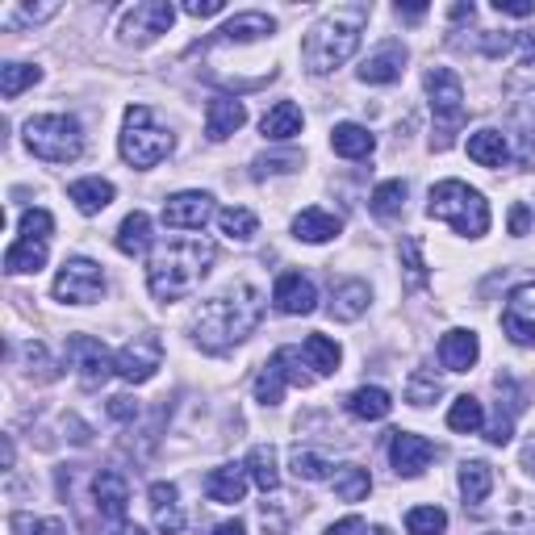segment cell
<instances>
[{"mask_svg":"<svg viewBox=\"0 0 535 535\" xmlns=\"http://www.w3.org/2000/svg\"><path fill=\"white\" fill-rule=\"evenodd\" d=\"M389 460H393V473L398 477H418L435 460V444L414 431H393L389 439Z\"/></svg>","mask_w":535,"mask_h":535,"instance_id":"4fadbf2b","label":"cell"},{"mask_svg":"<svg viewBox=\"0 0 535 535\" xmlns=\"http://www.w3.org/2000/svg\"><path fill=\"white\" fill-rule=\"evenodd\" d=\"M109 414L118 418V423H134V418H138V402L126 398V393H122V398H109Z\"/></svg>","mask_w":535,"mask_h":535,"instance_id":"f907efd6","label":"cell"},{"mask_svg":"<svg viewBox=\"0 0 535 535\" xmlns=\"http://www.w3.org/2000/svg\"><path fill=\"white\" fill-rule=\"evenodd\" d=\"M21 356H26V372L38 381H55L59 368H51V356H46V343H26L21 347Z\"/></svg>","mask_w":535,"mask_h":535,"instance_id":"f6af8a7d","label":"cell"},{"mask_svg":"<svg viewBox=\"0 0 535 535\" xmlns=\"http://www.w3.org/2000/svg\"><path fill=\"white\" fill-rule=\"evenodd\" d=\"M527 226H531V209L515 205V209H510V235H527Z\"/></svg>","mask_w":535,"mask_h":535,"instance_id":"11a10c76","label":"cell"},{"mask_svg":"<svg viewBox=\"0 0 535 535\" xmlns=\"http://www.w3.org/2000/svg\"><path fill=\"white\" fill-rule=\"evenodd\" d=\"M502 331L510 335V343H519V347L535 343V285L510 289L506 306H502Z\"/></svg>","mask_w":535,"mask_h":535,"instance_id":"7c38bea8","label":"cell"},{"mask_svg":"<svg viewBox=\"0 0 535 535\" xmlns=\"http://www.w3.org/2000/svg\"><path fill=\"white\" fill-rule=\"evenodd\" d=\"M118 251L122 255H147V247H151V218L143 214V209H134V214L118 226Z\"/></svg>","mask_w":535,"mask_h":535,"instance_id":"1f68e13d","label":"cell"},{"mask_svg":"<svg viewBox=\"0 0 535 535\" xmlns=\"http://www.w3.org/2000/svg\"><path fill=\"white\" fill-rule=\"evenodd\" d=\"M301 168V155H264V159H255V176H276V172H293Z\"/></svg>","mask_w":535,"mask_h":535,"instance_id":"c3c4849f","label":"cell"},{"mask_svg":"<svg viewBox=\"0 0 535 535\" xmlns=\"http://www.w3.org/2000/svg\"><path fill=\"white\" fill-rule=\"evenodd\" d=\"M448 427H452L456 435H477V431L485 427V406L464 393V398H456L452 410H448Z\"/></svg>","mask_w":535,"mask_h":535,"instance_id":"8d00e7d4","label":"cell"},{"mask_svg":"<svg viewBox=\"0 0 535 535\" xmlns=\"http://www.w3.org/2000/svg\"><path fill=\"white\" fill-rule=\"evenodd\" d=\"M523 469L535 477V435L527 439V444H523Z\"/></svg>","mask_w":535,"mask_h":535,"instance_id":"6f0895ef","label":"cell"},{"mask_svg":"<svg viewBox=\"0 0 535 535\" xmlns=\"http://www.w3.org/2000/svg\"><path fill=\"white\" fill-rule=\"evenodd\" d=\"M406 531L410 535H444L448 531V515L439 506H414L406 515Z\"/></svg>","mask_w":535,"mask_h":535,"instance_id":"60d3db41","label":"cell"},{"mask_svg":"<svg viewBox=\"0 0 535 535\" xmlns=\"http://www.w3.org/2000/svg\"><path fill=\"white\" fill-rule=\"evenodd\" d=\"M214 535H247V527H243V523L235 519V523H222V527H218Z\"/></svg>","mask_w":535,"mask_h":535,"instance_id":"680465c9","label":"cell"},{"mask_svg":"<svg viewBox=\"0 0 535 535\" xmlns=\"http://www.w3.org/2000/svg\"><path fill=\"white\" fill-rule=\"evenodd\" d=\"M327 535H364V519H356V515H347V519L331 523V527H327Z\"/></svg>","mask_w":535,"mask_h":535,"instance_id":"db71d44e","label":"cell"},{"mask_svg":"<svg viewBox=\"0 0 535 535\" xmlns=\"http://www.w3.org/2000/svg\"><path fill=\"white\" fill-rule=\"evenodd\" d=\"M402 260H406V276H410V289H423V285H427L423 243H418V239H406V243H402Z\"/></svg>","mask_w":535,"mask_h":535,"instance_id":"7dc6e473","label":"cell"},{"mask_svg":"<svg viewBox=\"0 0 535 535\" xmlns=\"http://www.w3.org/2000/svg\"><path fill=\"white\" fill-rule=\"evenodd\" d=\"M59 13V5H21V9H13V26H21V21H46V17H55Z\"/></svg>","mask_w":535,"mask_h":535,"instance_id":"681fc988","label":"cell"},{"mask_svg":"<svg viewBox=\"0 0 535 535\" xmlns=\"http://www.w3.org/2000/svg\"><path fill=\"white\" fill-rule=\"evenodd\" d=\"M331 147L343 159H368L372 151H377V138H372L364 126H356V122H339L331 130Z\"/></svg>","mask_w":535,"mask_h":535,"instance_id":"4316f807","label":"cell"},{"mask_svg":"<svg viewBox=\"0 0 535 535\" xmlns=\"http://www.w3.org/2000/svg\"><path fill=\"white\" fill-rule=\"evenodd\" d=\"M427 218L448 222L464 239H481L485 230H490V205L464 180H439L427 201Z\"/></svg>","mask_w":535,"mask_h":535,"instance_id":"277c9868","label":"cell"},{"mask_svg":"<svg viewBox=\"0 0 535 535\" xmlns=\"http://www.w3.org/2000/svg\"><path fill=\"white\" fill-rule=\"evenodd\" d=\"M172 147H176L172 130L159 122L147 105H130L126 109L118 151H122V159H126L130 168H155V164H164V159L172 155Z\"/></svg>","mask_w":535,"mask_h":535,"instance_id":"5b68a950","label":"cell"},{"mask_svg":"<svg viewBox=\"0 0 535 535\" xmlns=\"http://www.w3.org/2000/svg\"><path fill=\"white\" fill-rule=\"evenodd\" d=\"M42 80V67H34V63H5L0 67V97L5 101H13V97H21L30 84H38Z\"/></svg>","mask_w":535,"mask_h":535,"instance_id":"f35d334b","label":"cell"},{"mask_svg":"<svg viewBox=\"0 0 535 535\" xmlns=\"http://www.w3.org/2000/svg\"><path fill=\"white\" fill-rule=\"evenodd\" d=\"M247 122V109L239 97H214L205 109V134H209V143H226L235 130H243Z\"/></svg>","mask_w":535,"mask_h":535,"instance_id":"d6986e66","label":"cell"},{"mask_svg":"<svg viewBox=\"0 0 535 535\" xmlns=\"http://www.w3.org/2000/svg\"><path fill=\"white\" fill-rule=\"evenodd\" d=\"M389 410H393V398L381 385H360L347 398V414L360 418V423H381V418H389Z\"/></svg>","mask_w":535,"mask_h":535,"instance_id":"d4e9b609","label":"cell"},{"mask_svg":"<svg viewBox=\"0 0 535 535\" xmlns=\"http://www.w3.org/2000/svg\"><path fill=\"white\" fill-rule=\"evenodd\" d=\"M301 105H293V101H276L268 113H264V122H260V130H264V138H272V143H285V138H293V134H301Z\"/></svg>","mask_w":535,"mask_h":535,"instance_id":"484cf974","label":"cell"},{"mask_svg":"<svg viewBox=\"0 0 535 535\" xmlns=\"http://www.w3.org/2000/svg\"><path fill=\"white\" fill-rule=\"evenodd\" d=\"M494 9L506 17H531L535 13V0H494Z\"/></svg>","mask_w":535,"mask_h":535,"instance_id":"816d5d0a","label":"cell"},{"mask_svg":"<svg viewBox=\"0 0 535 535\" xmlns=\"http://www.w3.org/2000/svg\"><path fill=\"white\" fill-rule=\"evenodd\" d=\"M67 197L76 201V209L80 214H101V209L113 201V184L109 180H101V176H84V180H76L72 189H67Z\"/></svg>","mask_w":535,"mask_h":535,"instance_id":"f1b7e54d","label":"cell"},{"mask_svg":"<svg viewBox=\"0 0 535 535\" xmlns=\"http://www.w3.org/2000/svg\"><path fill=\"white\" fill-rule=\"evenodd\" d=\"M406 67V46L402 42H381L364 63H360V80L364 84H393Z\"/></svg>","mask_w":535,"mask_h":535,"instance_id":"ac0fdd59","label":"cell"},{"mask_svg":"<svg viewBox=\"0 0 535 535\" xmlns=\"http://www.w3.org/2000/svg\"><path fill=\"white\" fill-rule=\"evenodd\" d=\"M101 293H105V272L84 255H72L55 276V301H63V306H92Z\"/></svg>","mask_w":535,"mask_h":535,"instance_id":"9c48e42d","label":"cell"},{"mask_svg":"<svg viewBox=\"0 0 535 535\" xmlns=\"http://www.w3.org/2000/svg\"><path fill=\"white\" fill-rule=\"evenodd\" d=\"M285 385H289V381H285V372L268 360V364H264V372L255 377V402L276 406V402H281V393H285Z\"/></svg>","mask_w":535,"mask_h":535,"instance_id":"b9f144b4","label":"cell"},{"mask_svg":"<svg viewBox=\"0 0 535 535\" xmlns=\"http://www.w3.org/2000/svg\"><path fill=\"white\" fill-rule=\"evenodd\" d=\"M301 356H306V364L314 368V377H331V372L339 368V343L327 339V335H306Z\"/></svg>","mask_w":535,"mask_h":535,"instance_id":"d6a6232c","label":"cell"},{"mask_svg":"<svg viewBox=\"0 0 535 535\" xmlns=\"http://www.w3.org/2000/svg\"><path fill=\"white\" fill-rule=\"evenodd\" d=\"M51 230H55V218L46 214V209H26V214H21V239L26 243H46Z\"/></svg>","mask_w":535,"mask_h":535,"instance_id":"ee69618b","label":"cell"},{"mask_svg":"<svg viewBox=\"0 0 535 535\" xmlns=\"http://www.w3.org/2000/svg\"><path fill=\"white\" fill-rule=\"evenodd\" d=\"M469 159L481 168H502L510 159V147L498 130H477V134H469Z\"/></svg>","mask_w":535,"mask_h":535,"instance_id":"4dcf8cb0","label":"cell"},{"mask_svg":"<svg viewBox=\"0 0 535 535\" xmlns=\"http://www.w3.org/2000/svg\"><path fill=\"white\" fill-rule=\"evenodd\" d=\"M398 17L402 21H423L427 17V5H398Z\"/></svg>","mask_w":535,"mask_h":535,"instance_id":"9f6ffc18","label":"cell"},{"mask_svg":"<svg viewBox=\"0 0 535 535\" xmlns=\"http://www.w3.org/2000/svg\"><path fill=\"white\" fill-rule=\"evenodd\" d=\"M218 260V247L193 235V239H172L164 243L151 264H147V289L159 297V301H180V297H193L197 285L209 276V268H214Z\"/></svg>","mask_w":535,"mask_h":535,"instance_id":"7a4b0ae2","label":"cell"},{"mask_svg":"<svg viewBox=\"0 0 535 535\" xmlns=\"http://www.w3.org/2000/svg\"><path fill=\"white\" fill-rule=\"evenodd\" d=\"M406 180H381L377 189H372V197H368V209L377 218H398L402 209H406Z\"/></svg>","mask_w":535,"mask_h":535,"instance_id":"e575fe53","label":"cell"},{"mask_svg":"<svg viewBox=\"0 0 535 535\" xmlns=\"http://www.w3.org/2000/svg\"><path fill=\"white\" fill-rule=\"evenodd\" d=\"M205 494H209V502H222V506L243 502V494H247V464H222V469H214L205 477Z\"/></svg>","mask_w":535,"mask_h":535,"instance_id":"ffe728a7","label":"cell"},{"mask_svg":"<svg viewBox=\"0 0 535 535\" xmlns=\"http://www.w3.org/2000/svg\"><path fill=\"white\" fill-rule=\"evenodd\" d=\"M481 356V343L473 331H448L444 339H439V360H444V368L452 372H469Z\"/></svg>","mask_w":535,"mask_h":535,"instance_id":"7402d4cb","label":"cell"},{"mask_svg":"<svg viewBox=\"0 0 535 535\" xmlns=\"http://www.w3.org/2000/svg\"><path fill=\"white\" fill-rule=\"evenodd\" d=\"M172 21H176V9L168 5V0H143V5H134V9L122 13L118 38L130 42V46H147L159 34H168Z\"/></svg>","mask_w":535,"mask_h":535,"instance_id":"30bf717a","label":"cell"},{"mask_svg":"<svg viewBox=\"0 0 535 535\" xmlns=\"http://www.w3.org/2000/svg\"><path fill=\"white\" fill-rule=\"evenodd\" d=\"M272 301H276V310H281V314L301 318V314H314L318 293H314V281H310V276L285 272L281 281H276V289H272Z\"/></svg>","mask_w":535,"mask_h":535,"instance_id":"9a60e30c","label":"cell"},{"mask_svg":"<svg viewBox=\"0 0 535 535\" xmlns=\"http://www.w3.org/2000/svg\"><path fill=\"white\" fill-rule=\"evenodd\" d=\"M63 364L67 368H76V377L84 389H101L113 372H118V360H113L105 352V343L101 339H92V335H72L63 347Z\"/></svg>","mask_w":535,"mask_h":535,"instance_id":"ba28073f","label":"cell"},{"mask_svg":"<svg viewBox=\"0 0 535 535\" xmlns=\"http://www.w3.org/2000/svg\"><path fill=\"white\" fill-rule=\"evenodd\" d=\"M260 318H264V293L251 289V285H235V289L218 293L214 301H205L193 314L189 331H193V343L201 352L222 356L260 327Z\"/></svg>","mask_w":535,"mask_h":535,"instance_id":"6da1fadb","label":"cell"},{"mask_svg":"<svg viewBox=\"0 0 535 535\" xmlns=\"http://www.w3.org/2000/svg\"><path fill=\"white\" fill-rule=\"evenodd\" d=\"M293 477L297 481H327L331 477V464L322 460L318 452H310V448H297L293 452Z\"/></svg>","mask_w":535,"mask_h":535,"instance_id":"7bdbcfd3","label":"cell"},{"mask_svg":"<svg viewBox=\"0 0 535 535\" xmlns=\"http://www.w3.org/2000/svg\"><path fill=\"white\" fill-rule=\"evenodd\" d=\"M92 498H97V510L105 519H122L130 506V481L118 469H101L92 477Z\"/></svg>","mask_w":535,"mask_h":535,"instance_id":"e0dca14e","label":"cell"},{"mask_svg":"<svg viewBox=\"0 0 535 535\" xmlns=\"http://www.w3.org/2000/svg\"><path fill=\"white\" fill-rule=\"evenodd\" d=\"M209 218H214V197L209 193H176L164 201V226L172 230H201Z\"/></svg>","mask_w":535,"mask_h":535,"instance_id":"5bb4252c","label":"cell"},{"mask_svg":"<svg viewBox=\"0 0 535 535\" xmlns=\"http://www.w3.org/2000/svg\"><path fill=\"white\" fill-rule=\"evenodd\" d=\"M427 97H431V113H435L431 147L448 151L456 143L460 126H464V88H460V76L448 72V67H431V72H427Z\"/></svg>","mask_w":535,"mask_h":535,"instance_id":"52a82bcc","label":"cell"},{"mask_svg":"<svg viewBox=\"0 0 535 535\" xmlns=\"http://www.w3.org/2000/svg\"><path fill=\"white\" fill-rule=\"evenodd\" d=\"M368 13H372L368 5H339L314 21L306 42H301V63H306L310 76H331L335 67H343L356 55Z\"/></svg>","mask_w":535,"mask_h":535,"instance_id":"3957f363","label":"cell"},{"mask_svg":"<svg viewBox=\"0 0 535 535\" xmlns=\"http://www.w3.org/2000/svg\"><path fill=\"white\" fill-rule=\"evenodd\" d=\"M113 535H147V531L138 523H118V531H113Z\"/></svg>","mask_w":535,"mask_h":535,"instance_id":"94428289","label":"cell"},{"mask_svg":"<svg viewBox=\"0 0 535 535\" xmlns=\"http://www.w3.org/2000/svg\"><path fill=\"white\" fill-rule=\"evenodd\" d=\"M343 230V222L335 218V214H327V209H301V214L293 218V235L301 239V243H331L335 235Z\"/></svg>","mask_w":535,"mask_h":535,"instance_id":"cb8c5ba5","label":"cell"},{"mask_svg":"<svg viewBox=\"0 0 535 535\" xmlns=\"http://www.w3.org/2000/svg\"><path fill=\"white\" fill-rule=\"evenodd\" d=\"M42 264H46V243H26V239H17V243L5 251V272H9V276L38 272Z\"/></svg>","mask_w":535,"mask_h":535,"instance_id":"d590c367","label":"cell"},{"mask_svg":"<svg viewBox=\"0 0 535 535\" xmlns=\"http://www.w3.org/2000/svg\"><path fill=\"white\" fill-rule=\"evenodd\" d=\"M222 9H226V0H189V5H184V13H189V17H214Z\"/></svg>","mask_w":535,"mask_h":535,"instance_id":"f5cc1de1","label":"cell"},{"mask_svg":"<svg viewBox=\"0 0 535 535\" xmlns=\"http://www.w3.org/2000/svg\"><path fill=\"white\" fill-rule=\"evenodd\" d=\"M9 531L13 535H67V527L59 519H34V515H13Z\"/></svg>","mask_w":535,"mask_h":535,"instance_id":"bcb514c9","label":"cell"},{"mask_svg":"<svg viewBox=\"0 0 535 535\" xmlns=\"http://www.w3.org/2000/svg\"><path fill=\"white\" fill-rule=\"evenodd\" d=\"M159 368H164V343L155 335H134L118 352V377L130 385H147Z\"/></svg>","mask_w":535,"mask_h":535,"instance_id":"8fae6325","label":"cell"},{"mask_svg":"<svg viewBox=\"0 0 535 535\" xmlns=\"http://www.w3.org/2000/svg\"><path fill=\"white\" fill-rule=\"evenodd\" d=\"M21 134H26V147L38 159H46V164H76L84 155V130L67 113H38Z\"/></svg>","mask_w":535,"mask_h":535,"instance_id":"8992f818","label":"cell"},{"mask_svg":"<svg viewBox=\"0 0 535 535\" xmlns=\"http://www.w3.org/2000/svg\"><path fill=\"white\" fill-rule=\"evenodd\" d=\"M331 485H335L339 502H364L368 490H372V477H368V469H360V464H343V469H335Z\"/></svg>","mask_w":535,"mask_h":535,"instance_id":"836d02e7","label":"cell"},{"mask_svg":"<svg viewBox=\"0 0 535 535\" xmlns=\"http://www.w3.org/2000/svg\"><path fill=\"white\" fill-rule=\"evenodd\" d=\"M218 226H222L226 239L247 243V239H255V230H260V218H255L251 209H243V205H230V209H218Z\"/></svg>","mask_w":535,"mask_h":535,"instance_id":"74e56055","label":"cell"},{"mask_svg":"<svg viewBox=\"0 0 535 535\" xmlns=\"http://www.w3.org/2000/svg\"><path fill=\"white\" fill-rule=\"evenodd\" d=\"M494 490V469L485 460H464L460 464V494L469 506H481Z\"/></svg>","mask_w":535,"mask_h":535,"instance_id":"f546056e","label":"cell"},{"mask_svg":"<svg viewBox=\"0 0 535 535\" xmlns=\"http://www.w3.org/2000/svg\"><path fill=\"white\" fill-rule=\"evenodd\" d=\"M247 477L260 485L264 494H276L281 490V469H276V448L272 444H255L247 452Z\"/></svg>","mask_w":535,"mask_h":535,"instance_id":"83f0119b","label":"cell"},{"mask_svg":"<svg viewBox=\"0 0 535 535\" xmlns=\"http://www.w3.org/2000/svg\"><path fill=\"white\" fill-rule=\"evenodd\" d=\"M364 535H393L389 527H372V531H364Z\"/></svg>","mask_w":535,"mask_h":535,"instance_id":"6125c7cd","label":"cell"},{"mask_svg":"<svg viewBox=\"0 0 535 535\" xmlns=\"http://www.w3.org/2000/svg\"><path fill=\"white\" fill-rule=\"evenodd\" d=\"M473 13H477L473 5H452V21H464V17H469V21H473Z\"/></svg>","mask_w":535,"mask_h":535,"instance_id":"91938a15","label":"cell"},{"mask_svg":"<svg viewBox=\"0 0 535 535\" xmlns=\"http://www.w3.org/2000/svg\"><path fill=\"white\" fill-rule=\"evenodd\" d=\"M368 301H372V293H368L364 281H339V285L331 289L327 314H331L335 322H356V318L368 310Z\"/></svg>","mask_w":535,"mask_h":535,"instance_id":"44dd1931","label":"cell"},{"mask_svg":"<svg viewBox=\"0 0 535 535\" xmlns=\"http://www.w3.org/2000/svg\"><path fill=\"white\" fill-rule=\"evenodd\" d=\"M439 393H444V381H439L435 372H427V368L410 372V381H406V402L410 406H431Z\"/></svg>","mask_w":535,"mask_h":535,"instance_id":"ab89813d","label":"cell"},{"mask_svg":"<svg viewBox=\"0 0 535 535\" xmlns=\"http://www.w3.org/2000/svg\"><path fill=\"white\" fill-rule=\"evenodd\" d=\"M151 515H155V527L164 535H176L184 531V515H180V494L172 481H155L151 485Z\"/></svg>","mask_w":535,"mask_h":535,"instance_id":"603a6c76","label":"cell"},{"mask_svg":"<svg viewBox=\"0 0 535 535\" xmlns=\"http://www.w3.org/2000/svg\"><path fill=\"white\" fill-rule=\"evenodd\" d=\"M276 30V21L268 13H239L235 21H226L222 30H214V38H205L197 42L193 51H209V46H222V42H260Z\"/></svg>","mask_w":535,"mask_h":535,"instance_id":"2e32d148","label":"cell"},{"mask_svg":"<svg viewBox=\"0 0 535 535\" xmlns=\"http://www.w3.org/2000/svg\"><path fill=\"white\" fill-rule=\"evenodd\" d=\"M485 535H502V531H485Z\"/></svg>","mask_w":535,"mask_h":535,"instance_id":"be15d7a7","label":"cell"}]
</instances>
